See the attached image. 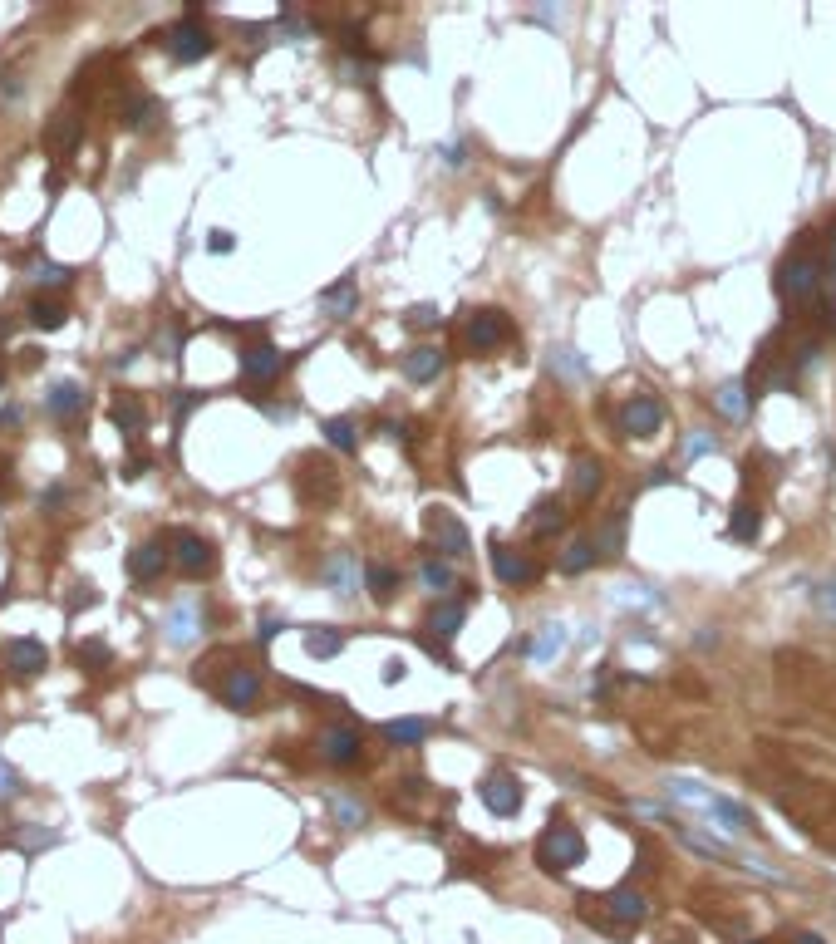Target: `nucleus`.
Listing matches in <instances>:
<instances>
[{
    "instance_id": "obj_1",
    "label": "nucleus",
    "mask_w": 836,
    "mask_h": 944,
    "mask_svg": "<svg viewBox=\"0 0 836 944\" xmlns=\"http://www.w3.org/2000/svg\"><path fill=\"white\" fill-rule=\"evenodd\" d=\"M822 281H827V241L817 232H802L777 261V295L792 310H807L822 300Z\"/></svg>"
},
{
    "instance_id": "obj_2",
    "label": "nucleus",
    "mask_w": 836,
    "mask_h": 944,
    "mask_svg": "<svg viewBox=\"0 0 836 944\" xmlns=\"http://www.w3.org/2000/svg\"><path fill=\"white\" fill-rule=\"evenodd\" d=\"M664 792H669V802H679V807H689V812H704V817H709L718 831H728V836H748V831L758 826L748 807H738L733 797H723V792L694 782V777H669Z\"/></svg>"
},
{
    "instance_id": "obj_3",
    "label": "nucleus",
    "mask_w": 836,
    "mask_h": 944,
    "mask_svg": "<svg viewBox=\"0 0 836 944\" xmlns=\"http://www.w3.org/2000/svg\"><path fill=\"white\" fill-rule=\"evenodd\" d=\"M581 915L596 925V930H605V935H625V930H635V925H645L650 920V905H645V895L635 890V885H615V890H605L600 900H581Z\"/></svg>"
},
{
    "instance_id": "obj_4",
    "label": "nucleus",
    "mask_w": 836,
    "mask_h": 944,
    "mask_svg": "<svg viewBox=\"0 0 836 944\" xmlns=\"http://www.w3.org/2000/svg\"><path fill=\"white\" fill-rule=\"evenodd\" d=\"M581 861H586V836H581L571 822H551L546 831H541V841H537V866L541 871L561 876V871H571V866H581Z\"/></svg>"
},
{
    "instance_id": "obj_5",
    "label": "nucleus",
    "mask_w": 836,
    "mask_h": 944,
    "mask_svg": "<svg viewBox=\"0 0 836 944\" xmlns=\"http://www.w3.org/2000/svg\"><path fill=\"white\" fill-rule=\"evenodd\" d=\"M163 40H168V55L182 59V64L207 59V55H212V45H217V40H212V30H207L197 15H182V20L168 30V35H163Z\"/></svg>"
},
{
    "instance_id": "obj_6",
    "label": "nucleus",
    "mask_w": 836,
    "mask_h": 944,
    "mask_svg": "<svg viewBox=\"0 0 836 944\" xmlns=\"http://www.w3.org/2000/svg\"><path fill=\"white\" fill-rule=\"evenodd\" d=\"M296 492L305 507H330L335 497H340V477H335V468L330 463H320V458H305L296 472Z\"/></svg>"
},
{
    "instance_id": "obj_7",
    "label": "nucleus",
    "mask_w": 836,
    "mask_h": 944,
    "mask_svg": "<svg viewBox=\"0 0 836 944\" xmlns=\"http://www.w3.org/2000/svg\"><path fill=\"white\" fill-rule=\"evenodd\" d=\"M423 531H428V541H433L443 556H468V551H473L468 527H463L448 507H428V512H423Z\"/></svg>"
},
{
    "instance_id": "obj_8",
    "label": "nucleus",
    "mask_w": 836,
    "mask_h": 944,
    "mask_svg": "<svg viewBox=\"0 0 836 944\" xmlns=\"http://www.w3.org/2000/svg\"><path fill=\"white\" fill-rule=\"evenodd\" d=\"M512 335H517V330H512V320H507L502 310H473V315H468V330H463V340H468L473 354L497 350V345H507Z\"/></svg>"
},
{
    "instance_id": "obj_9",
    "label": "nucleus",
    "mask_w": 836,
    "mask_h": 944,
    "mask_svg": "<svg viewBox=\"0 0 836 944\" xmlns=\"http://www.w3.org/2000/svg\"><path fill=\"white\" fill-rule=\"evenodd\" d=\"M478 797H482V807L492 812V817H517L522 812V782H517V772H487L482 777V787H478Z\"/></svg>"
},
{
    "instance_id": "obj_10",
    "label": "nucleus",
    "mask_w": 836,
    "mask_h": 944,
    "mask_svg": "<svg viewBox=\"0 0 836 944\" xmlns=\"http://www.w3.org/2000/svg\"><path fill=\"white\" fill-rule=\"evenodd\" d=\"M281 369H286V354L276 350V345H266V340H256V345H241V379L246 384H271V379H281Z\"/></svg>"
},
{
    "instance_id": "obj_11",
    "label": "nucleus",
    "mask_w": 836,
    "mask_h": 944,
    "mask_svg": "<svg viewBox=\"0 0 836 944\" xmlns=\"http://www.w3.org/2000/svg\"><path fill=\"white\" fill-rule=\"evenodd\" d=\"M0 664H5L15 679H40V674H45V664H50V649L40 645V640H5V649H0Z\"/></svg>"
},
{
    "instance_id": "obj_12",
    "label": "nucleus",
    "mask_w": 836,
    "mask_h": 944,
    "mask_svg": "<svg viewBox=\"0 0 836 944\" xmlns=\"http://www.w3.org/2000/svg\"><path fill=\"white\" fill-rule=\"evenodd\" d=\"M217 699H222L227 708H237V713H251V708H256V699H261V674H256V669H246V664L227 669V679L217 684Z\"/></svg>"
},
{
    "instance_id": "obj_13",
    "label": "nucleus",
    "mask_w": 836,
    "mask_h": 944,
    "mask_svg": "<svg viewBox=\"0 0 836 944\" xmlns=\"http://www.w3.org/2000/svg\"><path fill=\"white\" fill-rule=\"evenodd\" d=\"M173 561H178L187 576H207V571L217 566V551H212V541L197 536V531H173Z\"/></svg>"
},
{
    "instance_id": "obj_14",
    "label": "nucleus",
    "mask_w": 836,
    "mask_h": 944,
    "mask_svg": "<svg viewBox=\"0 0 836 944\" xmlns=\"http://www.w3.org/2000/svg\"><path fill=\"white\" fill-rule=\"evenodd\" d=\"M659 423H664L659 399H650V394H630V399H625V409H620V428H625L630 438H655Z\"/></svg>"
},
{
    "instance_id": "obj_15",
    "label": "nucleus",
    "mask_w": 836,
    "mask_h": 944,
    "mask_svg": "<svg viewBox=\"0 0 836 944\" xmlns=\"http://www.w3.org/2000/svg\"><path fill=\"white\" fill-rule=\"evenodd\" d=\"M359 748H364V738H359L355 723H335V728L320 733V758H325L330 767L359 763Z\"/></svg>"
},
{
    "instance_id": "obj_16",
    "label": "nucleus",
    "mask_w": 836,
    "mask_h": 944,
    "mask_svg": "<svg viewBox=\"0 0 836 944\" xmlns=\"http://www.w3.org/2000/svg\"><path fill=\"white\" fill-rule=\"evenodd\" d=\"M492 571L502 586H532L541 576V566L527 556V551H512V546H492Z\"/></svg>"
},
{
    "instance_id": "obj_17",
    "label": "nucleus",
    "mask_w": 836,
    "mask_h": 944,
    "mask_svg": "<svg viewBox=\"0 0 836 944\" xmlns=\"http://www.w3.org/2000/svg\"><path fill=\"white\" fill-rule=\"evenodd\" d=\"M79 138H84V123H79V114H69V109H60V114H50V123H45V153L60 163V158H69L74 148H79Z\"/></svg>"
},
{
    "instance_id": "obj_18",
    "label": "nucleus",
    "mask_w": 836,
    "mask_h": 944,
    "mask_svg": "<svg viewBox=\"0 0 836 944\" xmlns=\"http://www.w3.org/2000/svg\"><path fill=\"white\" fill-rule=\"evenodd\" d=\"M320 581L335 590L340 600H350V595L359 590V561L350 556V551H330L325 566H320Z\"/></svg>"
},
{
    "instance_id": "obj_19",
    "label": "nucleus",
    "mask_w": 836,
    "mask_h": 944,
    "mask_svg": "<svg viewBox=\"0 0 836 944\" xmlns=\"http://www.w3.org/2000/svg\"><path fill=\"white\" fill-rule=\"evenodd\" d=\"M163 630H168V645H192V640L202 635V605H197L192 595H187V600H178V605L168 610Z\"/></svg>"
},
{
    "instance_id": "obj_20",
    "label": "nucleus",
    "mask_w": 836,
    "mask_h": 944,
    "mask_svg": "<svg viewBox=\"0 0 836 944\" xmlns=\"http://www.w3.org/2000/svg\"><path fill=\"white\" fill-rule=\"evenodd\" d=\"M168 551H163V541H138L133 551H128V576L133 581H158L163 571H168Z\"/></svg>"
},
{
    "instance_id": "obj_21",
    "label": "nucleus",
    "mask_w": 836,
    "mask_h": 944,
    "mask_svg": "<svg viewBox=\"0 0 836 944\" xmlns=\"http://www.w3.org/2000/svg\"><path fill=\"white\" fill-rule=\"evenodd\" d=\"M443 364H448V354L438 350V345H414V350L404 354V379L428 384V379H438V374H443Z\"/></svg>"
},
{
    "instance_id": "obj_22",
    "label": "nucleus",
    "mask_w": 836,
    "mask_h": 944,
    "mask_svg": "<svg viewBox=\"0 0 836 944\" xmlns=\"http://www.w3.org/2000/svg\"><path fill=\"white\" fill-rule=\"evenodd\" d=\"M359 310V286L355 281H335L330 291H320V315H330V320H350Z\"/></svg>"
},
{
    "instance_id": "obj_23",
    "label": "nucleus",
    "mask_w": 836,
    "mask_h": 944,
    "mask_svg": "<svg viewBox=\"0 0 836 944\" xmlns=\"http://www.w3.org/2000/svg\"><path fill=\"white\" fill-rule=\"evenodd\" d=\"M45 404H50L55 418H79V413H84V389H79L74 379H60V384H50Z\"/></svg>"
},
{
    "instance_id": "obj_24",
    "label": "nucleus",
    "mask_w": 836,
    "mask_h": 944,
    "mask_svg": "<svg viewBox=\"0 0 836 944\" xmlns=\"http://www.w3.org/2000/svg\"><path fill=\"white\" fill-rule=\"evenodd\" d=\"M463 620H468V600H443V605H433V615H428V630H433L438 640H453Z\"/></svg>"
},
{
    "instance_id": "obj_25",
    "label": "nucleus",
    "mask_w": 836,
    "mask_h": 944,
    "mask_svg": "<svg viewBox=\"0 0 836 944\" xmlns=\"http://www.w3.org/2000/svg\"><path fill=\"white\" fill-rule=\"evenodd\" d=\"M758 531H763V507L743 497V502L733 507V522H728V536H733V541H758Z\"/></svg>"
},
{
    "instance_id": "obj_26",
    "label": "nucleus",
    "mask_w": 836,
    "mask_h": 944,
    "mask_svg": "<svg viewBox=\"0 0 836 944\" xmlns=\"http://www.w3.org/2000/svg\"><path fill=\"white\" fill-rule=\"evenodd\" d=\"M114 423H119L128 438H138V433H143V423H148L143 399H138V394H119V399H114Z\"/></svg>"
},
{
    "instance_id": "obj_27",
    "label": "nucleus",
    "mask_w": 836,
    "mask_h": 944,
    "mask_svg": "<svg viewBox=\"0 0 836 944\" xmlns=\"http://www.w3.org/2000/svg\"><path fill=\"white\" fill-rule=\"evenodd\" d=\"M428 733H433L428 718H394V723H384V738L399 743V748H414V743H423Z\"/></svg>"
},
{
    "instance_id": "obj_28",
    "label": "nucleus",
    "mask_w": 836,
    "mask_h": 944,
    "mask_svg": "<svg viewBox=\"0 0 836 944\" xmlns=\"http://www.w3.org/2000/svg\"><path fill=\"white\" fill-rule=\"evenodd\" d=\"M64 320H69L64 300H55V295H35V300H30V325H40V330H60Z\"/></svg>"
},
{
    "instance_id": "obj_29",
    "label": "nucleus",
    "mask_w": 836,
    "mask_h": 944,
    "mask_svg": "<svg viewBox=\"0 0 836 944\" xmlns=\"http://www.w3.org/2000/svg\"><path fill=\"white\" fill-rule=\"evenodd\" d=\"M320 433H325V443H330V448H340V453H355V448H359V423H355V418H325V423H320Z\"/></svg>"
},
{
    "instance_id": "obj_30",
    "label": "nucleus",
    "mask_w": 836,
    "mask_h": 944,
    "mask_svg": "<svg viewBox=\"0 0 836 944\" xmlns=\"http://www.w3.org/2000/svg\"><path fill=\"white\" fill-rule=\"evenodd\" d=\"M620 546H625V512H610V517H605V527L596 531V556L615 561V556H620Z\"/></svg>"
},
{
    "instance_id": "obj_31",
    "label": "nucleus",
    "mask_w": 836,
    "mask_h": 944,
    "mask_svg": "<svg viewBox=\"0 0 836 944\" xmlns=\"http://www.w3.org/2000/svg\"><path fill=\"white\" fill-rule=\"evenodd\" d=\"M561 522H566V507H561L556 497H541L537 507H532V517H527V531H532V536H546V531H556Z\"/></svg>"
},
{
    "instance_id": "obj_32",
    "label": "nucleus",
    "mask_w": 836,
    "mask_h": 944,
    "mask_svg": "<svg viewBox=\"0 0 836 944\" xmlns=\"http://www.w3.org/2000/svg\"><path fill=\"white\" fill-rule=\"evenodd\" d=\"M600 482H605V468H600L596 458H576V468H571V492H576V497H596Z\"/></svg>"
},
{
    "instance_id": "obj_33",
    "label": "nucleus",
    "mask_w": 836,
    "mask_h": 944,
    "mask_svg": "<svg viewBox=\"0 0 836 944\" xmlns=\"http://www.w3.org/2000/svg\"><path fill=\"white\" fill-rule=\"evenodd\" d=\"M418 576H423V586L433 590V595H443V590H458V576H453V566H443L438 556H428V561L418 566Z\"/></svg>"
},
{
    "instance_id": "obj_34",
    "label": "nucleus",
    "mask_w": 836,
    "mask_h": 944,
    "mask_svg": "<svg viewBox=\"0 0 836 944\" xmlns=\"http://www.w3.org/2000/svg\"><path fill=\"white\" fill-rule=\"evenodd\" d=\"M394 590H399V571H394V566H384V561H374V566H369V595H374L379 605H389V600H394Z\"/></svg>"
},
{
    "instance_id": "obj_35",
    "label": "nucleus",
    "mask_w": 836,
    "mask_h": 944,
    "mask_svg": "<svg viewBox=\"0 0 836 944\" xmlns=\"http://www.w3.org/2000/svg\"><path fill=\"white\" fill-rule=\"evenodd\" d=\"M714 399H718V413H723V418H743L753 394H748V384H738V379H733V384H723V389H718Z\"/></svg>"
},
{
    "instance_id": "obj_36",
    "label": "nucleus",
    "mask_w": 836,
    "mask_h": 944,
    "mask_svg": "<svg viewBox=\"0 0 836 944\" xmlns=\"http://www.w3.org/2000/svg\"><path fill=\"white\" fill-rule=\"evenodd\" d=\"M561 649H566V625H541V635L532 640V659L546 664V659H556Z\"/></svg>"
},
{
    "instance_id": "obj_37",
    "label": "nucleus",
    "mask_w": 836,
    "mask_h": 944,
    "mask_svg": "<svg viewBox=\"0 0 836 944\" xmlns=\"http://www.w3.org/2000/svg\"><path fill=\"white\" fill-rule=\"evenodd\" d=\"M74 659H79V669L84 674H99V669H109V645L104 640H79V649H74Z\"/></svg>"
},
{
    "instance_id": "obj_38",
    "label": "nucleus",
    "mask_w": 836,
    "mask_h": 944,
    "mask_svg": "<svg viewBox=\"0 0 836 944\" xmlns=\"http://www.w3.org/2000/svg\"><path fill=\"white\" fill-rule=\"evenodd\" d=\"M305 649H310L315 659H335V654L345 649V635H340V630H310V635H305Z\"/></svg>"
},
{
    "instance_id": "obj_39",
    "label": "nucleus",
    "mask_w": 836,
    "mask_h": 944,
    "mask_svg": "<svg viewBox=\"0 0 836 944\" xmlns=\"http://www.w3.org/2000/svg\"><path fill=\"white\" fill-rule=\"evenodd\" d=\"M591 561H596V541H571L566 556H561V571H566V576H581Z\"/></svg>"
},
{
    "instance_id": "obj_40",
    "label": "nucleus",
    "mask_w": 836,
    "mask_h": 944,
    "mask_svg": "<svg viewBox=\"0 0 836 944\" xmlns=\"http://www.w3.org/2000/svg\"><path fill=\"white\" fill-rule=\"evenodd\" d=\"M10 846L30 856V851H45V846H55V831H50V826H25V831H15V836H10Z\"/></svg>"
},
{
    "instance_id": "obj_41",
    "label": "nucleus",
    "mask_w": 836,
    "mask_h": 944,
    "mask_svg": "<svg viewBox=\"0 0 836 944\" xmlns=\"http://www.w3.org/2000/svg\"><path fill=\"white\" fill-rule=\"evenodd\" d=\"M69 281H74V266H50V261H45V266L35 271V286H40V291H60Z\"/></svg>"
},
{
    "instance_id": "obj_42",
    "label": "nucleus",
    "mask_w": 836,
    "mask_h": 944,
    "mask_svg": "<svg viewBox=\"0 0 836 944\" xmlns=\"http://www.w3.org/2000/svg\"><path fill=\"white\" fill-rule=\"evenodd\" d=\"M330 812H335L340 826H364V807H359L355 797H330Z\"/></svg>"
},
{
    "instance_id": "obj_43",
    "label": "nucleus",
    "mask_w": 836,
    "mask_h": 944,
    "mask_svg": "<svg viewBox=\"0 0 836 944\" xmlns=\"http://www.w3.org/2000/svg\"><path fill=\"white\" fill-rule=\"evenodd\" d=\"M153 114H158V104H153V99H138V94H133V99L123 104V123H128V128H143Z\"/></svg>"
},
{
    "instance_id": "obj_44",
    "label": "nucleus",
    "mask_w": 836,
    "mask_h": 944,
    "mask_svg": "<svg viewBox=\"0 0 836 944\" xmlns=\"http://www.w3.org/2000/svg\"><path fill=\"white\" fill-rule=\"evenodd\" d=\"M20 787H25V782H20V772L0 758V807H5V802H15V797H20Z\"/></svg>"
},
{
    "instance_id": "obj_45",
    "label": "nucleus",
    "mask_w": 836,
    "mask_h": 944,
    "mask_svg": "<svg viewBox=\"0 0 836 944\" xmlns=\"http://www.w3.org/2000/svg\"><path fill=\"white\" fill-rule=\"evenodd\" d=\"M714 448H718V438L714 433H704V428L684 438V458H704V453H714Z\"/></svg>"
},
{
    "instance_id": "obj_46",
    "label": "nucleus",
    "mask_w": 836,
    "mask_h": 944,
    "mask_svg": "<svg viewBox=\"0 0 836 944\" xmlns=\"http://www.w3.org/2000/svg\"><path fill=\"white\" fill-rule=\"evenodd\" d=\"M817 610H822L827 620H836V576H827V581L817 586Z\"/></svg>"
},
{
    "instance_id": "obj_47",
    "label": "nucleus",
    "mask_w": 836,
    "mask_h": 944,
    "mask_svg": "<svg viewBox=\"0 0 836 944\" xmlns=\"http://www.w3.org/2000/svg\"><path fill=\"white\" fill-rule=\"evenodd\" d=\"M443 315H438V305H414L409 310V325H418V330H428V325H438Z\"/></svg>"
},
{
    "instance_id": "obj_48",
    "label": "nucleus",
    "mask_w": 836,
    "mask_h": 944,
    "mask_svg": "<svg viewBox=\"0 0 836 944\" xmlns=\"http://www.w3.org/2000/svg\"><path fill=\"white\" fill-rule=\"evenodd\" d=\"M345 74H350V84H369V79H374V69H369V64H355V59H345Z\"/></svg>"
},
{
    "instance_id": "obj_49",
    "label": "nucleus",
    "mask_w": 836,
    "mask_h": 944,
    "mask_svg": "<svg viewBox=\"0 0 836 944\" xmlns=\"http://www.w3.org/2000/svg\"><path fill=\"white\" fill-rule=\"evenodd\" d=\"M232 246H237V241H232V232H212V236H207V251H217V256H222V251H232Z\"/></svg>"
},
{
    "instance_id": "obj_50",
    "label": "nucleus",
    "mask_w": 836,
    "mask_h": 944,
    "mask_svg": "<svg viewBox=\"0 0 836 944\" xmlns=\"http://www.w3.org/2000/svg\"><path fill=\"white\" fill-rule=\"evenodd\" d=\"M827 271H836V222H832V232H827Z\"/></svg>"
},
{
    "instance_id": "obj_51",
    "label": "nucleus",
    "mask_w": 836,
    "mask_h": 944,
    "mask_svg": "<svg viewBox=\"0 0 836 944\" xmlns=\"http://www.w3.org/2000/svg\"><path fill=\"white\" fill-rule=\"evenodd\" d=\"M394 679H404V664L394 659V664H384V684H394Z\"/></svg>"
},
{
    "instance_id": "obj_52",
    "label": "nucleus",
    "mask_w": 836,
    "mask_h": 944,
    "mask_svg": "<svg viewBox=\"0 0 836 944\" xmlns=\"http://www.w3.org/2000/svg\"><path fill=\"white\" fill-rule=\"evenodd\" d=\"M792 944H827V940H822V935H812V930H807V935H797V940H792Z\"/></svg>"
},
{
    "instance_id": "obj_53",
    "label": "nucleus",
    "mask_w": 836,
    "mask_h": 944,
    "mask_svg": "<svg viewBox=\"0 0 836 944\" xmlns=\"http://www.w3.org/2000/svg\"><path fill=\"white\" fill-rule=\"evenodd\" d=\"M748 944H763V940H748Z\"/></svg>"
},
{
    "instance_id": "obj_54",
    "label": "nucleus",
    "mask_w": 836,
    "mask_h": 944,
    "mask_svg": "<svg viewBox=\"0 0 836 944\" xmlns=\"http://www.w3.org/2000/svg\"><path fill=\"white\" fill-rule=\"evenodd\" d=\"M0 384H5V379H0Z\"/></svg>"
}]
</instances>
